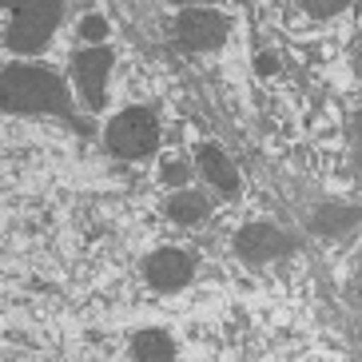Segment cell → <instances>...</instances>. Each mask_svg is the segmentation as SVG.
<instances>
[{
	"label": "cell",
	"mask_w": 362,
	"mask_h": 362,
	"mask_svg": "<svg viewBox=\"0 0 362 362\" xmlns=\"http://www.w3.org/2000/svg\"><path fill=\"white\" fill-rule=\"evenodd\" d=\"M4 112H44V116H72L68 104V88L60 84V76L48 68L33 64H12L4 72Z\"/></svg>",
	"instance_id": "obj_1"
},
{
	"label": "cell",
	"mask_w": 362,
	"mask_h": 362,
	"mask_svg": "<svg viewBox=\"0 0 362 362\" xmlns=\"http://www.w3.org/2000/svg\"><path fill=\"white\" fill-rule=\"evenodd\" d=\"M60 21V0H4V40L12 52H40Z\"/></svg>",
	"instance_id": "obj_2"
},
{
	"label": "cell",
	"mask_w": 362,
	"mask_h": 362,
	"mask_svg": "<svg viewBox=\"0 0 362 362\" xmlns=\"http://www.w3.org/2000/svg\"><path fill=\"white\" fill-rule=\"evenodd\" d=\"M104 144H107L112 156H119V160H144V156H151L156 144H160V119H156V112L144 107V104L124 107V112L107 124Z\"/></svg>",
	"instance_id": "obj_3"
},
{
	"label": "cell",
	"mask_w": 362,
	"mask_h": 362,
	"mask_svg": "<svg viewBox=\"0 0 362 362\" xmlns=\"http://www.w3.org/2000/svg\"><path fill=\"white\" fill-rule=\"evenodd\" d=\"M231 33V21L215 8H183L175 21V40L187 52H215Z\"/></svg>",
	"instance_id": "obj_4"
},
{
	"label": "cell",
	"mask_w": 362,
	"mask_h": 362,
	"mask_svg": "<svg viewBox=\"0 0 362 362\" xmlns=\"http://www.w3.org/2000/svg\"><path fill=\"white\" fill-rule=\"evenodd\" d=\"M144 279H148L156 291L171 295V291H183L195 279V259L180 247H160L144 259Z\"/></svg>",
	"instance_id": "obj_5"
},
{
	"label": "cell",
	"mask_w": 362,
	"mask_h": 362,
	"mask_svg": "<svg viewBox=\"0 0 362 362\" xmlns=\"http://www.w3.org/2000/svg\"><path fill=\"white\" fill-rule=\"evenodd\" d=\"M107 72H112V52H107V48H84V52H76L72 76H76V88H80V100H84L92 112L104 107Z\"/></svg>",
	"instance_id": "obj_6"
},
{
	"label": "cell",
	"mask_w": 362,
	"mask_h": 362,
	"mask_svg": "<svg viewBox=\"0 0 362 362\" xmlns=\"http://www.w3.org/2000/svg\"><path fill=\"white\" fill-rule=\"evenodd\" d=\"M291 251V235H283L271 223H247L235 235V255L243 263H271V259Z\"/></svg>",
	"instance_id": "obj_7"
},
{
	"label": "cell",
	"mask_w": 362,
	"mask_h": 362,
	"mask_svg": "<svg viewBox=\"0 0 362 362\" xmlns=\"http://www.w3.org/2000/svg\"><path fill=\"white\" fill-rule=\"evenodd\" d=\"M199 171H203V175H207V180H211L223 195H235V192H239V171L231 168V160H227L223 148L203 144V148H199Z\"/></svg>",
	"instance_id": "obj_8"
},
{
	"label": "cell",
	"mask_w": 362,
	"mask_h": 362,
	"mask_svg": "<svg viewBox=\"0 0 362 362\" xmlns=\"http://www.w3.org/2000/svg\"><path fill=\"white\" fill-rule=\"evenodd\" d=\"M362 223V211L358 207H342V203H322L319 215L310 219V227L327 239H342V235H351L354 227Z\"/></svg>",
	"instance_id": "obj_9"
},
{
	"label": "cell",
	"mask_w": 362,
	"mask_h": 362,
	"mask_svg": "<svg viewBox=\"0 0 362 362\" xmlns=\"http://www.w3.org/2000/svg\"><path fill=\"white\" fill-rule=\"evenodd\" d=\"M132 351H136V362H175V342L168 330H139Z\"/></svg>",
	"instance_id": "obj_10"
},
{
	"label": "cell",
	"mask_w": 362,
	"mask_h": 362,
	"mask_svg": "<svg viewBox=\"0 0 362 362\" xmlns=\"http://www.w3.org/2000/svg\"><path fill=\"white\" fill-rule=\"evenodd\" d=\"M168 215H171V223H183V227L199 223L203 215H207V195L192 192V187H183V192H175L168 199Z\"/></svg>",
	"instance_id": "obj_11"
},
{
	"label": "cell",
	"mask_w": 362,
	"mask_h": 362,
	"mask_svg": "<svg viewBox=\"0 0 362 362\" xmlns=\"http://www.w3.org/2000/svg\"><path fill=\"white\" fill-rule=\"evenodd\" d=\"M298 8L307 12V16H315V21H327V16L346 8V0H298Z\"/></svg>",
	"instance_id": "obj_12"
},
{
	"label": "cell",
	"mask_w": 362,
	"mask_h": 362,
	"mask_svg": "<svg viewBox=\"0 0 362 362\" xmlns=\"http://www.w3.org/2000/svg\"><path fill=\"white\" fill-rule=\"evenodd\" d=\"M80 36H84V40H104L107 36L104 16H84V21H80Z\"/></svg>",
	"instance_id": "obj_13"
},
{
	"label": "cell",
	"mask_w": 362,
	"mask_h": 362,
	"mask_svg": "<svg viewBox=\"0 0 362 362\" xmlns=\"http://www.w3.org/2000/svg\"><path fill=\"white\" fill-rule=\"evenodd\" d=\"M351 148H354V160H358V168H362V116L351 119Z\"/></svg>",
	"instance_id": "obj_14"
},
{
	"label": "cell",
	"mask_w": 362,
	"mask_h": 362,
	"mask_svg": "<svg viewBox=\"0 0 362 362\" xmlns=\"http://www.w3.org/2000/svg\"><path fill=\"white\" fill-rule=\"evenodd\" d=\"M163 180L180 187V183H187V168H183V163H168V168H163Z\"/></svg>",
	"instance_id": "obj_15"
},
{
	"label": "cell",
	"mask_w": 362,
	"mask_h": 362,
	"mask_svg": "<svg viewBox=\"0 0 362 362\" xmlns=\"http://www.w3.org/2000/svg\"><path fill=\"white\" fill-rule=\"evenodd\" d=\"M175 4H187V8H207V4H215V0H175Z\"/></svg>",
	"instance_id": "obj_16"
},
{
	"label": "cell",
	"mask_w": 362,
	"mask_h": 362,
	"mask_svg": "<svg viewBox=\"0 0 362 362\" xmlns=\"http://www.w3.org/2000/svg\"><path fill=\"white\" fill-rule=\"evenodd\" d=\"M358 291H362V263H358Z\"/></svg>",
	"instance_id": "obj_17"
},
{
	"label": "cell",
	"mask_w": 362,
	"mask_h": 362,
	"mask_svg": "<svg viewBox=\"0 0 362 362\" xmlns=\"http://www.w3.org/2000/svg\"><path fill=\"white\" fill-rule=\"evenodd\" d=\"M358 24H362V8H358Z\"/></svg>",
	"instance_id": "obj_18"
}]
</instances>
